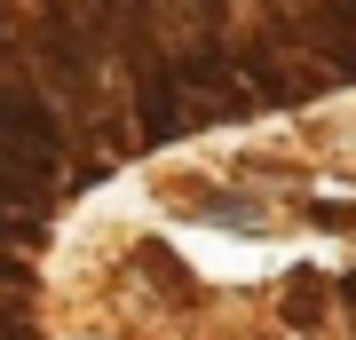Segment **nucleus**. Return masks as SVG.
Wrapping results in <instances>:
<instances>
[{
    "mask_svg": "<svg viewBox=\"0 0 356 340\" xmlns=\"http://www.w3.org/2000/svg\"><path fill=\"white\" fill-rule=\"evenodd\" d=\"M214 16H222V48L238 56V72L261 79V95H309L325 79L317 63L285 40L277 0H214Z\"/></svg>",
    "mask_w": 356,
    "mask_h": 340,
    "instance_id": "1",
    "label": "nucleus"
}]
</instances>
